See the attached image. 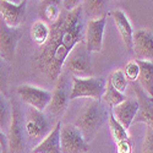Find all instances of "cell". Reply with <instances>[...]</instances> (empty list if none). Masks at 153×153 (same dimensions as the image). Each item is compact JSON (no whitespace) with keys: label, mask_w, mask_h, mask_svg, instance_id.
Here are the masks:
<instances>
[{"label":"cell","mask_w":153,"mask_h":153,"mask_svg":"<svg viewBox=\"0 0 153 153\" xmlns=\"http://www.w3.org/2000/svg\"><path fill=\"white\" fill-rule=\"evenodd\" d=\"M113 19L115 22V26L121 36V39L124 42V44L126 45L127 49L132 50V36H134V31L131 27V23L127 19V16L124 14V11L121 10H115L113 11Z\"/></svg>","instance_id":"e0dca14e"},{"label":"cell","mask_w":153,"mask_h":153,"mask_svg":"<svg viewBox=\"0 0 153 153\" xmlns=\"http://www.w3.org/2000/svg\"><path fill=\"white\" fill-rule=\"evenodd\" d=\"M126 99V96L121 92H119L118 90H115L111 83L109 81H107V85H105V90H104V93L102 96L100 100L103 102L105 105H108L109 108H114L115 105L123 103V102Z\"/></svg>","instance_id":"44dd1931"},{"label":"cell","mask_w":153,"mask_h":153,"mask_svg":"<svg viewBox=\"0 0 153 153\" xmlns=\"http://www.w3.org/2000/svg\"><path fill=\"white\" fill-rule=\"evenodd\" d=\"M132 50L136 55V60L153 62V33L147 30L134 32Z\"/></svg>","instance_id":"5bb4252c"},{"label":"cell","mask_w":153,"mask_h":153,"mask_svg":"<svg viewBox=\"0 0 153 153\" xmlns=\"http://www.w3.org/2000/svg\"><path fill=\"white\" fill-rule=\"evenodd\" d=\"M83 0H62V9L66 11H71L76 7L81 6Z\"/></svg>","instance_id":"f1b7e54d"},{"label":"cell","mask_w":153,"mask_h":153,"mask_svg":"<svg viewBox=\"0 0 153 153\" xmlns=\"http://www.w3.org/2000/svg\"><path fill=\"white\" fill-rule=\"evenodd\" d=\"M60 129H61V121L59 120L54 127L42 141L38 143L32 152L33 153H61L60 149Z\"/></svg>","instance_id":"2e32d148"},{"label":"cell","mask_w":153,"mask_h":153,"mask_svg":"<svg viewBox=\"0 0 153 153\" xmlns=\"http://www.w3.org/2000/svg\"><path fill=\"white\" fill-rule=\"evenodd\" d=\"M11 125V100L0 92V130L9 134Z\"/></svg>","instance_id":"ffe728a7"},{"label":"cell","mask_w":153,"mask_h":153,"mask_svg":"<svg viewBox=\"0 0 153 153\" xmlns=\"http://www.w3.org/2000/svg\"><path fill=\"white\" fill-rule=\"evenodd\" d=\"M117 153H132V142L130 138L117 143Z\"/></svg>","instance_id":"83f0119b"},{"label":"cell","mask_w":153,"mask_h":153,"mask_svg":"<svg viewBox=\"0 0 153 153\" xmlns=\"http://www.w3.org/2000/svg\"><path fill=\"white\" fill-rule=\"evenodd\" d=\"M5 1H10V3H14V4H20L22 0H5Z\"/></svg>","instance_id":"4dcf8cb0"},{"label":"cell","mask_w":153,"mask_h":153,"mask_svg":"<svg viewBox=\"0 0 153 153\" xmlns=\"http://www.w3.org/2000/svg\"><path fill=\"white\" fill-rule=\"evenodd\" d=\"M108 3L109 0H83L81 6L86 19L93 20L102 16H107Z\"/></svg>","instance_id":"d6986e66"},{"label":"cell","mask_w":153,"mask_h":153,"mask_svg":"<svg viewBox=\"0 0 153 153\" xmlns=\"http://www.w3.org/2000/svg\"><path fill=\"white\" fill-rule=\"evenodd\" d=\"M72 85L70 91V100L77 98L97 99L102 98L105 90L107 81L104 77H75L72 76Z\"/></svg>","instance_id":"277c9868"},{"label":"cell","mask_w":153,"mask_h":153,"mask_svg":"<svg viewBox=\"0 0 153 153\" xmlns=\"http://www.w3.org/2000/svg\"><path fill=\"white\" fill-rule=\"evenodd\" d=\"M140 68L138 75V85L142 90L153 98V62L152 61H143V60H136Z\"/></svg>","instance_id":"ac0fdd59"},{"label":"cell","mask_w":153,"mask_h":153,"mask_svg":"<svg viewBox=\"0 0 153 153\" xmlns=\"http://www.w3.org/2000/svg\"><path fill=\"white\" fill-rule=\"evenodd\" d=\"M108 81L111 83V86L118 90L119 92L124 93L126 91V87H127V80L125 77V75L123 72V70H115L113 71L109 76Z\"/></svg>","instance_id":"cb8c5ba5"},{"label":"cell","mask_w":153,"mask_h":153,"mask_svg":"<svg viewBox=\"0 0 153 153\" xmlns=\"http://www.w3.org/2000/svg\"><path fill=\"white\" fill-rule=\"evenodd\" d=\"M124 75L126 80H129L131 82H135L137 81V77L140 75V68H138V64L136 62V60H132V61H129L125 65V69H124Z\"/></svg>","instance_id":"d4e9b609"},{"label":"cell","mask_w":153,"mask_h":153,"mask_svg":"<svg viewBox=\"0 0 153 153\" xmlns=\"http://www.w3.org/2000/svg\"><path fill=\"white\" fill-rule=\"evenodd\" d=\"M48 5H53V6L61 7V6H62V0H42V3H41V6H39V7L48 6Z\"/></svg>","instance_id":"f546056e"},{"label":"cell","mask_w":153,"mask_h":153,"mask_svg":"<svg viewBox=\"0 0 153 153\" xmlns=\"http://www.w3.org/2000/svg\"><path fill=\"white\" fill-rule=\"evenodd\" d=\"M7 69L5 66V61L0 56V92H1L5 97L9 98V92H7Z\"/></svg>","instance_id":"484cf974"},{"label":"cell","mask_w":153,"mask_h":153,"mask_svg":"<svg viewBox=\"0 0 153 153\" xmlns=\"http://www.w3.org/2000/svg\"><path fill=\"white\" fill-rule=\"evenodd\" d=\"M27 0H22L20 4H14L5 0H0V17L10 27H20L26 19Z\"/></svg>","instance_id":"4fadbf2b"},{"label":"cell","mask_w":153,"mask_h":153,"mask_svg":"<svg viewBox=\"0 0 153 153\" xmlns=\"http://www.w3.org/2000/svg\"><path fill=\"white\" fill-rule=\"evenodd\" d=\"M31 153H33V152H31Z\"/></svg>","instance_id":"d6a6232c"},{"label":"cell","mask_w":153,"mask_h":153,"mask_svg":"<svg viewBox=\"0 0 153 153\" xmlns=\"http://www.w3.org/2000/svg\"><path fill=\"white\" fill-rule=\"evenodd\" d=\"M108 126H109V131L111 134V137L114 140V142L118 143L120 141H124V140L129 138V136H127V130L125 129V127L114 118V115L111 114H109V118H108Z\"/></svg>","instance_id":"603a6c76"},{"label":"cell","mask_w":153,"mask_h":153,"mask_svg":"<svg viewBox=\"0 0 153 153\" xmlns=\"http://www.w3.org/2000/svg\"><path fill=\"white\" fill-rule=\"evenodd\" d=\"M60 149L61 153H86L90 145L74 124H66L60 129Z\"/></svg>","instance_id":"52a82bcc"},{"label":"cell","mask_w":153,"mask_h":153,"mask_svg":"<svg viewBox=\"0 0 153 153\" xmlns=\"http://www.w3.org/2000/svg\"><path fill=\"white\" fill-rule=\"evenodd\" d=\"M142 153H153V130L151 127H146V135L142 145Z\"/></svg>","instance_id":"4316f807"},{"label":"cell","mask_w":153,"mask_h":153,"mask_svg":"<svg viewBox=\"0 0 153 153\" xmlns=\"http://www.w3.org/2000/svg\"><path fill=\"white\" fill-rule=\"evenodd\" d=\"M20 27H10L0 17V56L5 62H11L15 58L16 48L22 38Z\"/></svg>","instance_id":"9c48e42d"},{"label":"cell","mask_w":153,"mask_h":153,"mask_svg":"<svg viewBox=\"0 0 153 153\" xmlns=\"http://www.w3.org/2000/svg\"><path fill=\"white\" fill-rule=\"evenodd\" d=\"M86 16L82 6L71 11L61 10L55 22L49 25V37L36 53V66L49 81H56L64 61L74 47L85 39Z\"/></svg>","instance_id":"6da1fadb"},{"label":"cell","mask_w":153,"mask_h":153,"mask_svg":"<svg viewBox=\"0 0 153 153\" xmlns=\"http://www.w3.org/2000/svg\"><path fill=\"white\" fill-rule=\"evenodd\" d=\"M70 91L71 87H69L66 75L61 72V75L56 79V83L52 92V98H50V102L44 111L47 114H50L53 118L60 119L69 107Z\"/></svg>","instance_id":"5b68a950"},{"label":"cell","mask_w":153,"mask_h":153,"mask_svg":"<svg viewBox=\"0 0 153 153\" xmlns=\"http://www.w3.org/2000/svg\"><path fill=\"white\" fill-rule=\"evenodd\" d=\"M62 70L75 77H91L93 75L91 52L86 48L85 41L77 43L64 61Z\"/></svg>","instance_id":"3957f363"},{"label":"cell","mask_w":153,"mask_h":153,"mask_svg":"<svg viewBox=\"0 0 153 153\" xmlns=\"http://www.w3.org/2000/svg\"><path fill=\"white\" fill-rule=\"evenodd\" d=\"M25 115L20 105L11 99V125L7 134L10 153H22L25 148Z\"/></svg>","instance_id":"8992f818"},{"label":"cell","mask_w":153,"mask_h":153,"mask_svg":"<svg viewBox=\"0 0 153 153\" xmlns=\"http://www.w3.org/2000/svg\"><path fill=\"white\" fill-rule=\"evenodd\" d=\"M109 114V107L105 105L100 99H90L88 103L85 104L80 110L74 125L81 131L85 140L90 143L108 121Z\"/></svg>","instance_id":"7a4b0ae2"},{"label":"cell","mask_w":153,"mask_h":153,"mask_svg":"<svg viewBox=\"0 0 153 153\" xmlns=\"http://www.w3.org/2000/svg\"><path fill=\"white\" fill-rule=\"evenodd\" d=\"M132 88L138 102V110L134 119V123H145L153 130V98H151L140 85L132 82Z\"/></svg>","instance_id":"7c38bea8"},{"label":"cell","mask_w":153,"mask_h":153,"mask_svg":"<svg viewBox=\"0 0 153 153\" xmlns=\"http://www.w3.org/2000/svg\"><path fill=\"white\" fill-rule=\"evenodd\" d=\"M50 120L44 111L28 107L27 113L25 115V131L32 140L44 138L52 131Z\"/></svg>","instance_id":"ba28073f"},{"label":"cell","mask_w":153,"mask_h":153,"mask_svg":"<svg viewBox=\"0 0 153 153\" xmlns=\"http://www.w3.org/2000/svg\"><path fill=\"white\" fill-rule=\"evenodd\" d=\"M0 153H1V151H0Z\"/></svg>","instance_id":"1f68e13d"},{"label":"cell","mask_w":153,"mask_h":153,"mask_svg":"<svg viewBox=\"0 0 153 153\" xmlns=\"http://www.w3.org/2000/svg\"><path fill=\"white\" fill-rule=\"evenodd\" d=\"M49 37V26L42 20L36 21L31 27V38L36 45L42 47Z\"/></svg>","instance_id":"7402d4cb"},{"label":"cell","mask_w":153,"mask_h":153,"mask_svg":"<svg viewBox=\"0 0 153 153\" xmlns=\"http://www.w3.org/2000/svg\"><path fill=\"white\" fill-rule=\"evenodd\" d=\"M138 110V102L137 99H131L126 98L123 103L115 105L111 108V114L126 130H129V127L134 123V119Z\"/></svg>","instance_id":"9a60e30c"},{"label":"cell","mask_w":153,"mask_h":153,"mask_svg":"<svg viewBox=\"0 0 153 153\" xmlns=\"http://www.w3.org/2000/svg\"><path fill=\"white\" fill-rule=\"evenodd\" d=\"M17 94L23 103L41 111L47 109L52 98V92L31 85H21L17 88Z\"/></svg>","instance_id":"30bf717a"},{"label":"cell","mask_w":153,"mask_h":153,"mask_svg":"<svg viewBox=\"0 0 153 153\" xmlns=\"http://www.w3.org/2000/svg\"><path fill=\"white\" fill-rule=\"evenodd\" d=\"M105 21H107V16L87 20L83 41L88 52L91 53L100 52L102 48H103V34L105 28Z\"/></svg>","instance_id":"8fae6325"}]
</instances>
